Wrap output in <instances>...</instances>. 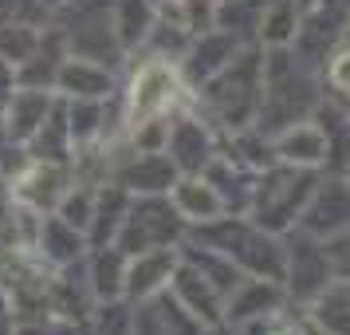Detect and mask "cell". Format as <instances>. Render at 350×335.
<instances>
[{
    "label": "cell",
    "mask_w": 350,
    "mask_h": 335,
    "mask_svg": "<svg viewBox=\"0 0 350 335\" xmlns=\"http://www.w3.org/2000/svg\"><path fill=\"white\" fill-rule=\"evenodd\" d=\"M185 99H189L193 111H201L221 134L256 127L260 99H264V48L244 44L232 64L221 67L213 79L201 83Z\"/></svg>",
    "instance_id": "cell-1"
},
{
    "label": "cell",
    "mask_w": 350,
    "mask_h": 335,
    "mask_svg": "<svg viewBox=\"0 0 350 335\" xmlns=\"http://www.w3.org/2000/svg\"><path fill=\"white\" fill-rule=\"evenodd\" d=\"M323 95H327L323 71L303 64L291 48H264V99L256 130L271 138L275 130L311 119Z\"/></svg>",
    "instance_id": "cell-2"
},
{
    "label": "cell",
    "mask_w": 350,
    "mask_h": 335,
    "mask_svg": "<svg viewBox=\"0 0 350 335\" xmlns=\"http://www.w3.org/2000/svg\"><path fill=\"white\" fill-rule=\"evenodd\" d=\"M193 240H201L208 249L224 253L244 276H264L284 284L287 276V240L271 233L264 225H256L248 213H221L213 221L189 229Z\"/></svg>",
    "instance_id": "cell-3"
},
{
    "label": "cell",
    "mask_w": 350,
    "mask_h": 335,
    "mask_svg": "<svg viewBox=\"0 0 350 335\" xmlns=\"http://www.w3.org/2000/svg\"><path fill=\"white\" fill-rule=\"evenodd\" d=\"M323 170H303V166H287V162H271L268 170L256 174L252 206L248 217L256 225H264L271 233H291L299 225V213L307 206V197L315 190V182Z\"/></svg>",
    "instance_id": "cell-4"
},
{
    "label": "cell",
    "mask_w": 350,
    "mask_h": 335,
    "mask_svg": "<svg viewBox=\"0 0 350 335\" xmlns=\"http://www.w3.org/2000/svg\"><path fill=\"white\" fill-rule=\"evenodd\" d=\"M51 20L59 24L71 55L107 64L114 71L122 67V60H130L114 32V0H71L59 12H51Z\"/></svg>",
    "instance_id": "cell-5"
},
{
    "label": "cell",
    "mask_w": 350,
    "mask_h": 335,
    "mask_svg": "<svg viewBox=\"0 0 350 335\" xmlns=\"http://www.w3.org/2000/svg\"><path fill=\"white\" fill-rule=\"evenodd\" d=\"M185 83H181V71L170 60H158V55H138L134 60V71H130V83L122 87V123L138 127L154 114H170L185 103Z\"/></svg>",
    "instance_id": "cell-6"
},
{
    "label": "cell",
    "mask_w": 350,
    "mask_h": 335,
    "mask_svg": "<svg viewBox=\"0 0 350 335\" xmlns=\"http://www.w3.org/2000/svg\"><path fill=\"white\" fill-rule=\"evenodd\" d=\"M185 237H189V225L174 209L170 193H134L114 245L126 256H134L150 249H177Z\"/></svg>",
    "instance_id": "cell-7"
},
{
    "label": "cell",
    "mask_w": 350,
    "mask_h": 335,
    "mask_svg": "<svg viewBox=\"0 0 350 335\" xmlns=\"http://www.w3.org/2000/svg\"><path fill=\"white\" fill-rule=\"evenodd\" d=\"M165 154L177 166V174H205V166L221 154V130L208 123L201 111H193L189 99L174 111Z\"/></svg>",
    "instance_id": "cell-8"
},
{
    "label": "cell",
    "mask_w": 350,
    "mask_h": 335,
    "mask_svg": "<svg viewBox=\"0 0 350 335\" xmlns=\"http://www.w3.org/2000/svg\"><path fill=\"white\" fill-rule=\"evenodd\" d=\"M284 240H287V276H284L287 300L307 308V303L334 280L331 256L323 249V240L311 237V233H303V229L284 233Z\"/></svg>",
    "instance_id": "cell-9"
},
{
    "label": "cell",
    "mask_w": 350,
    "mask_h": 335,
    "mask_svg": "<svg viewBox=\"0 0 350 335\" xmlns=\"http://www.w3.org/2000/svg\"><path fill=\"white\" fill-rule=\"evenodd\" d=\"M347 225H350V182L342 174H327L323 170L315 182V190H311V197H307V206H303L295 229L327 240L334 233H342Z\"/></svg>",
    "instance_id": "cell-10"
},
{
    "label": "cell",
    "mask_w": 350,
    "mask_h": 335,
    "mask_svg": "<svg viewBox=\"0 0 350 335\" xmlns=\"http://www.w3.org/2000/svg\"><path fill=\"white\" fill-rule=\"evenodd\" d=\"M71 182H75L71 162L32 158L12 182H4V186H8V197L12 201H24V206L40 209V213H55V206L64 201V193L71 190Z\"/></svg>",
    "instance_id": "cell-11"
},
{
    "label": "cell",
    "mask_w": 350,
    "mask_h": 335,
    "mask_svg": "<svg viewBox=\"0 0 350 335\" xmlns=\"http://www.w3.org/2000/svg\"><path fill=\"white\" fill-rule=\"evenodd\" d=\"M244 48L232 32H224V28H208V32H197L189 40V48L185 55L177 60V71H181V83H185V91H197L201 83H208L221 67H228L237 60V51Z\"/></svg>",
    "instance_id": "cell-12"
},
{
    "label": "cell",
    "mask_w": 350,
    "mask_h": 335,
    "mask_svg": "<svg viewBox=\"0 0 350 335\" xmlns=\"http://www.w3.org/2000/svg\"><path fill=\"white\" fill-rule=\"evenodd\" d=\"M181 253L177 249H150V253H134L126 264V288H122V300L130 303H150L158 300L161 292L170 288L177 272Z\"/></svg>",
    "instance_id": "cell-13"
},
{
    "label": "cell",
    "mask_w": 350,
    "mask_h": 335,
    "mask_svg": "<svg viewBox=\"0 0 350 335\" xmlns=\"http://www.w3.org/2000/svg\"><path fill=\"white\" fill-rule=\"evenodd\" d=\"M170 296H174L205 332L208 327H224V296L208 284L193 264H185V260H177V272H174V280H170Z\"/></svg>",
    "instance_id": "cell-14"
},
{
    "label": "cell",
    "mask_w": 350,
    "mask_h": 335,
    "mask_svg": "<svg viewBox=\"0 0 350 335\" xmlns=\"http://www.w3.org/2000/svg\"><path fill=\"white\" fill-rule=\"evenodd\" d=\"M287 288L275 284V280H264V276H244L232 296L224 300V323H248V319H264V316H275L287 308Z\"/></svg>",
    "instance_id": "cell-15"
},
{
    "label": "cell",
    "mask_w": 350,
    "mask_h": 335,
    "mask_svg": "<svg viewBox=\"0 0 350 335\" xmlns=\"http://www.w3.org/2000/svg\"><path fill=\"white\" fill-rule=\"evenodd\" d=\"M87 249H91V240H87L83 229L67 225L59 213H44L40 237H36V249H32L44 264H51L55 272H67V269H75V264H83Z\"/></svg>",
    "instance_id": "cell-16"
},
{
    "label": "cell",
    "mask_w": 350,
    "mask_h": 335,
    "mask_svg": "<svg viewBox=\"0 0 350 335\" xmlns=\"http://www.w3.org/2000/svg\"><path fill=\"white\" fill-rule=\"evenodd\" d=\"M55 91H44V87H16V95L12 103L4 107L0 114V134H4V142H32V134L44 127V119L51 114L55 107Z\"/></svg>",
    "instance_id": "cell-17"
},
{
    "label": "cell",
    "mask_w": 350,
    "mask_h": 335,
    "mask_svg": "<svg viewBox=\"0 0 350 335\" xmlns=\"http://www.w3.org/2000/svg\"><path fill=\"white\" fill-rule=\"evenodd\" d=\"M118 71L83 55H67L59 75H55V95L64 99H111L118 95Z\"/></svg>",
    "instance_id": "cell-18"
},
{
    "label": "cell",
    "mask_w": 350,
    "mask_h": 335,
    "mask_svg": "<svg viewBox=\"0 0 350 335\" xmlns=\"http://www.w3.org/2000/svg\"><path fill=\"white\" fill-rule=\"evenodd\" d=\"M126 264L130 256L118 245H91L83 256V280H87V296L95 303L122 300L126 288Z\"/></svg>",
    "instance_id": "cell-19"
},
{
    "label": "cell",
    "mask_w": 350,
    "mask_h": 335,
    "mask_svg": "<svg viewBox=\"0 0 350 335\" xmlns=\"http://www.w3.org/2000/svg\"><path fill=\"white\" fill-rule=\"evenodd\" d=\"M271 154L275 162L303 166V170H327V138L315 119H303L271 134Z\"/></svg>",
    "instance_id": "cell-20"
},
{
    "label": "cell",
    "mask_w": 350,
    "mask_h": 335,
    "mask_svg": "<svg viewBox=\"0 0 350 335\" xmlns=\"http://www.w3.org/2000/svg\"><path fill=\"white\" fill-rule=\"evenodd\" d=\"M208 186L217 190L224 213H248L252 206V190H256V170H248L244 162H237L228 150H221L217 158L205 166Z\"/></svg>",
    "instance_id": "cell-21"
},
{
    "label": "cell",
    "mask_w": 350,
    "mask_h": 335,
    "mask_svg": "<svg viewBox=\"0 0 350 335\" xmlns=\"http://www.w3.org/2000/svg\"><path fill=\"white\" fill-rule=\"evenodd\" d=\"M67 55H71V51H67L64 32H59V24L48 16V24H44V36H40L36 51L16 67L20 87H44V91H55V75H59V67H64Z\"/></svg>",
    "instance_id": "cell-22"
},
{
    "label": "cell",
    "mask_w": 350,
    "mask_h": 335,
    "mask_svg": "<svg viewBox=\"0 0 350 335\" xmlns=\"http://www.w3.org/2000/svg\"><path fill=\"white\" fill-rule=\"evenodd\" d=\"M327 138V174H347L350 166V107L342 99L323 95V103L311 114Z\"/></svg>",
    "instance_id": "cell-23"
},
{
    "label": "cell",
    "mask_w": 350,
    "mask_h": 335,
    "mask_svg": "<svg viewBox=\"0 0 350 335\" xmlns=\"http://www.w3.org/2000/svg\"><path fill=\"white\" fill-rule=\"evenodd\" d=\"M170 201H174V209L185 217L189 229H197V225H205V221H213V217L224 213L221 197L208 186L205 174H181L174 182V190H170Z\"/></svg>",
    "instance_id": "cell-24"
},
{
    "label": "cell",
    "mask_w": 350,
    "mask_h": 335,
    "mask_svg": "<svg viewBox=\"0 0 350 335\" xmlns=\"http://www.w3.org/2000/svg\"><path fill=\"white\" fill-rule=\"evenodd\" d=\"M134 193L122 190L118 182H98L95 190V213H91V229H87V240L91 245H114L118 229H122V217H126Z\"/></svg>",
    "instance_id": "cell-25"
},
{
    "label": "cell",
    "mask_w": 350,
    "mask_h": 335,
    "mask_svg": "<svg viewBox=\"0 0 350 335\" xmlns=\"http://www.w3.org/2000/svg\"><path fill=\"white\" fill-rule=\"evenodd\" d=\"M303 312L319 335H350V280H331Z\"/></svg>",
    "instance_id": "cell-26"
},
{
    "label": "cell",
    "mask_w": 350,
    "mask_h": 335,
    "mask_svg": "<svg viewBox=\"0 0 350 335\" xmlns=\"http://www.w3.org/2000/svg\"><path fill=\"white\" fill-rule=\"evenodd\" d=\"M158 24V8L154 0H114V32L126 55H138L146 44V36Z\"/></svg>",
    "instance_id": "cell-27"
},
{
    "label": "cell",
    "mask_w": 350,
    "mask_h": 335,
    "mask_svg": "<svg viewBox=\"0 0 350 335\" xmlns=\"http://www.w3.org/2000/svg\"><path fill=\"white\" fill-rule=\"evenodd\" d=\"M28 150H32V158H44V162H71L75 158V142H71V130H67L64 99H55V107L44 119V127L32 134Z\"/></svg>",
    "instance_id": "cell-28"
},
{
    "label": "cell",
    "mask_w": 350,
    "mask_h": 335,
    "mask_svg": "<svg viewBox=\"0 0 350 335\" xmlns=\"http://www.w3.org/2000/svg\"><path fill=\"white\" fill-rule=\"evenodd\" d=\"M295 32H299V0H268L260 12L256 44L260 48H291Z\"/></svg>",
    "instance_id": "cell-29"
},
{
    "label": "cell",
    "mask_w": 350,
    "mask_h": 335,
    "mask_svg": "<svg viewBox=\"0 0 350 335\" xmlns=\"http://www.w3.org/2000/svg\"><path fill=\"white\" fill-rule=\"evenodd\" d=\"M161 20H170L185 32H208L217 24V0H154Z\"/></svg>",
    "instance_id": "cell-30"
},
{
    "label": "cell",
    "mask_w": 350,
    "mask_h": 335,
    "mask_svg": "<svg viewBox=\"0 0 350 335\" xmlns=\"http://www.w3.org/2000/svg\"><path fill=\"white\" fill-rule=\"evenodd\" d=\"M264 4L268 0H228V4H217V28L232 32L240 44H256Z\"/></svg>",
    "instance_id": "cell-31"
},
{
    "label": "cell",
    "mask_w": 350,
    "mask_h": 335,
    "mask_svg": "<svg viewBox=\"0 0 350 335\" xmlns=\"http://www.w3.org/2000/svg\"><path fill=\"white\" fill-rule=\"evenodd\" d=\"M44 24H0V55L12 67H20L36 51L40 36H44Z\"/></svg>",
    "instance_id": "cell-32"
},
{
    "label": "cell",
    "mask_w": 350,
    "mask_h": 335,
    "mask_svg": "<svg viewBox=\"0 0 350 335\" xmlns=\"http://www.w3.org/2000/svg\"><path fill=\"white\" fill-rule=\"evenodd\" d=\"M48 8L40 0H0V24H44Z\"/></svg>",
    "instance_id": "cell-33"
},
{
    "label": "cell",
    "mask_w": 350,
    "mask_h": 335,
    "mask_svg": "<svg viewBox=\"0 0 350 335\" xmlns=\"http://www.w3.org/2000/svg\"><path fill=\"white\" fill-rule=\"evenodd\" d=\"M323 249L331 256V269H334V280H350V225L342 233L323 240Z\"/></svg>",
    "instance_id": "cell-34"
},
{
    "label": "cell",
    "mask_w": 350,
    "mask_h": 335,
    "mask_svg": "<svg viewBox=\"0 0 350 335\" xmlns=\"http://www.w3.org/2000/svg\"><path fill=\"white\" fill-rule=\"evenodd\" d=\"M16 87H20V75H16V67L8 64L4 55H0V114H4V107L12 103V95H16Z\"/></svg>",
    "instance_id": "cell-35"
},
{
    "label": "cell",
    "mask_w": 350,
    "mask_h": 335,
    "mask_svg": "<svg viewBox=\"0 0 350 335\" xmlns=\"http://www.w3.org/2000/svg\"><path fill=\"white\" fill-rule=\"evenodd\" d=\"M16 308H12V296L0 288V335H16Z\"/></svg>",
    "instance_id": "cell-36"
},
{
    "label": "cell",
    "mask_w": 350,
    "mask_h": 335,
    "mask_svg": "<svg viewBox=\"0 0 350 335\" xmlns=\"http://www.w3.org/2000/svg\"><path fill=\"white\" fill-rule=\"evenodd\" d=\"M40 4H44V8H48V16H51V12H59V8H64V4H71V0H40Z\"/></svg>",
    "instance_id": "cell-37"
},
{
    "label": "cell",
    "mask_w": 350,
    "mask_h": 335,
    "mask_svg": "<svg viewBox=\"0 0 350 335\" xmlns=\"http://www.w3.org/2000/svg\"><path fill=\"white\" fill-rule=\"evenodd\" d=\"M342 44L350 48V20H347V28H342Z\"/></svg>",
    "instance_id": "cell-38"
},
{
    "label": "cell",
    "mask_w": 350,
    "mask_h": 335,
    "mask_svg": "<svg viewBox=\"0 0 350 335\" xmlns=\"http://www.w3.org/2000/svg\"><path fill=\"white\" fill-rule=\"evenodd\" d=\"M342 177H347V182H350V166H347V174H342Z\"/></svg>",
    "instance_id": "cell-39"
},
{
    "label": "cell",
    "mask_w": 350,
    "mask_h": 335,
    "mask_svg": "<svg viewBox=\"0 0 350 335\" xmlns=\"http://www.w3.org/2000/svg\"><path fill=\"white\" fill-rule=\"evenodd\" d=\"M217 4H228V0H217Z\"/></svg>",
    "instance_id": "cell-40"
},
{
    "label": "cell",
    "mask_w": 350,
    "mask_h": 335,
    "mask_svg": "<svg viewBox=\"0 0 350 335\" xmlns=\"http://www.w3.org/2000/svg\"><path fill=\"white\" fill-rule=\"evenodd\" d=\"M342 4H347V8H350V0H342Z\"/></svg>",
    "instance_id": "cell-41"
},
{
    "label": "cell",
    "mask_w": 350,
    "mask_h": 335,
    "mask_svg": "<svg viewBox=\"0 0 350 335\" xmlns=\"http://www.w3.org/2000/svg\"><path fill=\"white\" fill-rule=\"evenodd\" d=\"M280 335H284V332H280Z\"/></svg>",
    "instance_id": "cell-42"
}]
</instances>
